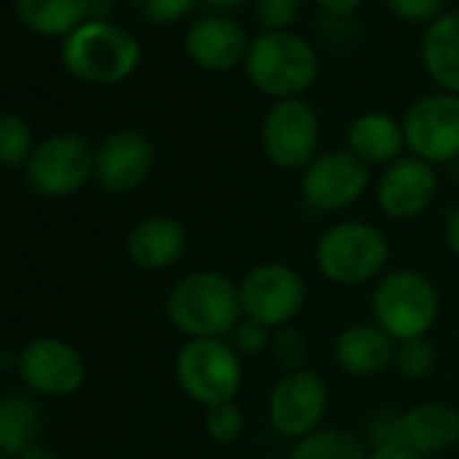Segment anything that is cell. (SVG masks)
I'll list each match as a JSON object with an SVG mask.
<instances>
[{"instance_id": "cell-26", "label": "cell", "mask_w": 459, "mask_h": 459, "mask_svg": "<svg viewBox=\"0 0 459 459\" xmlns=\"http://www.w3.org/2000/svg\"><path fill=\"white\" fill-rule=\"evenodd\" d=\"M33 154L30 125L17 114H0V162L22 165Z\"/></svg>"}, {"instance_id": "cell-32", "label": "cell", "mask_w": 459, "mask_h": 459, "mask_svg": "<svg viewBox=\"0 0 459 459\" xmlns=\"http://www.w3.org/2000/svg\"><path fill=\"white\" fill-rule=\"evenodd\" d=\"M133 9L154 25H170L184 20L200 0H130Z\"/></svg>"}, {"instance_id": "cell-25", "label": "cell", "mask_w": 459, "mask_h": 459, "mask_svg": "<svg viewBox=\"0 0 459 459\" xmlns=\"http://www.w3.org/2000/svg\"><path fill=\"white\" fill-rule=\"evenodd\" d=\"M437 368V346L427 338H413L403 341L394 346L392 357V370L405 378V381H424L435 373Z\"/></svg>"}, {"instance_id": "cell-20", "label": "cell", "mask_w": 459, "mask_h": 459, "mask_svg": "<svg viewBox=\"0 0 459 459\" xmlns=\"http://www.w3.org/2000/svg\"><path fill=\"white\" fill-rule=\"evenodd\" d=\"M346 149L368 168H386L405 152L403 119L386 111H365L346 127Z\"/></svg>"}, {"instance_id": "cell-18", "label": "cell", "mask_w": 459, "mask_h": 459, "mask_svg": "<svg viewBox=\"0 0 459 459\" xmlns=\"http://www.w3.org/2000/svg\"><path fill=\"white\" fill-rule=\"evenodd\" d=\"M394 341L376 322L346 325L333 343V357L341 373L354 378H373L392 368Z\"/></svg>"}, {"instance_id": "cell-22", "label": "cell", "mask_w": 459, "mask_h": 459, "mask_svg": "<svg viewBox=\"0 0 459 459\" xmlns=\"http://www.w3.org/2000/svg\"><path fill=\"white\" fill-rule=\"evenodd\" d=\"M20 20L39 36H71L90 20V0H14Z\"/></svg>"}, {"instance_id": "cell-31", "label": "cell", "mask_w": 459, "mask_h": 459, "mask_svg": "<svg viewBox=\"0 0 459 459\" xmlns=\"http://www.w3.org/2000/svg\"><path fill=\"white\" fill-rule=\"evenodd\" d=\"M271 341H273V330L252 322V319H241V325L230 333L227 343L238 351L241 359L247 357H260L263 351H271Z\"/></svg>"}, {"instance_id": "cell-14", "label": "cell", "mask_w": 459, "mask_h": 459, "mask_svg": "<svg viewBox=\"0 0 459 459\" xmlns=\"http://www.w3.org/2000/svg\"><path fill=\"white\" fill-rule=\"evenodd\" d=\"M249 33L224 14H208L189 25L184 36V52L189 63L208 74H227L244 65L249 52Z\"/></svg>"}, {"instance_id": "cell-11", "label": "cell", "mask_w": 459, "mask_h": 459, "mask_svg": "<svg viewBox=\"0 0 459 459\" xmlns=\"http://www.w3.org/2000/svg\"><path fill=\"white\" fill-rule=\"evenodd\" d=\"M370 189V168L349 149L319 152L300 173L303 205L314 213H341L357 205Z\"/></svg>"}, {"instance_id": "cell-2", "label": "cell", "mask_w": 459, "mask_h": 459, "mask_svg": "<svg viewBox=\"0 0 459 459\" xmlns=\"http://www.w3.org/2000/svg\"><path fill=\"white\" fill-rule=\"evenodd\" d=\"M389 257L392 247L386 233L362 219L330 224L314 247V265L319 276L349 290L376 284L386 273Z\"/></svg>"}, {"instance_id": "cell-7", "label": "cell", "mask_w": 459, "mask_h": 459, "mask_svg": "<svg viewBox=\"0 0 459 459\" xmlns=\"http://www.w3.org/2000/svg\"><path fill=\"white\" fill-rule=\"evenodd\" d=\"M238 292L244 319H252L268 330L292 325L308 303L306 279L292 265L279 260L249 268L238 281Z\"/></svg>"}, {"instance_id": "cell-5", "label": "cell", "mask_w": 459, "mask_h": 459, "mask_svg": "<svg viewBox=\"0 0 459 459\" xmlns=\"http://www.w3.org/2000/svg\"><path fill=\"white\" fill-rule=\"evenodd\" d=\"M138 63V39L111 20H87L63 41V65L87 84H119Z\"/></svg>"}, {"instance_id": "cell-24", "label": "cell", "mask_w": 459, "mask_h": 459, "mask_svg": "<svg viewBox=\"0 0 459 459\" xmlns=\"http://www.w3.org/2000/svg\"><path fill=\"white\" fill-rule=\"evenodd\" d=\"M287 459H368V448L349 429L322 427L314 435L292 443Z\"/></svg>"}, {"instance_id": "cell-37", "label": "cell", "mask_w": 459, "mask_h": 459, "mask_svg": "<svg viewBox=\"0 0 459 459\" xmlns=\"http://www.w3.org/2000/svg\"><path fill=\"white\" fill-rule=\"evenodd\" d=\"M20 459H55V456H52V451H47V448H41V446H33V448H28L25 454H20Z\"/></svg>"}, {"instance_id": "cell-36", "label": "cell", "mask_w": 459, "mask_h": 459, "mask_svg": "<svg viewBox=\"0 0 459 459\" xmlns=\"http://www.w3.org/2000/svg\"><path fill=\"white\" fill-rule=\"evenodd\" d=\"M203 4H208L211 9H238V6H247V4H255V0H203Z\"/></svg>"}, {"instance_id": "cell-16", "label": "cell", "mask_w": 459, "mask_h": 459, "mask_svg": "<svg viewBox=\"0 0 459 459\" xmlns=\"http://www.w3.org/2000/svg\"><path fill=\"white\" fill-rule=\"evenodd\" d=\"M154 168V143L138 130L111 133L95 152V178L106 192L125 195L141 186Z\"/></svg>"}, {"instance_id": "cell-17", "label": "cell", "mask_w": 459, "mask_h": 459, "mask_svg": "<svg viewBox=\"0 0 459 459\" xmlns=\"http://www.w3.org/2000/svg\"><path fill=\"white\" fill-rule=\"evenodd\" d=\"M394 443L429 459L459 446V408L443 400L416 403L394 413Z\"/></svg>"}, {"instance_id": "cell-8", "label": "cell", "mask_w": 459, "mask_h": 459, "mask_svg": "<svg viewBox=\"0 0 459 459\" xmlns=\"http://www.w3.org/2000/svg\"><path fill=\"white\" fill-rule=\"evenodd\" d=\"M327 408L330 386L325 376L308 365L298 370H284L268 394L271 429L290 443H298L322 429Z\"/></svg>"}, {"instance_id": "cell-3", "label": "cell", "mask_w": 459, "mask_h": 459, "mask_svg": "<svg viewBox=\"0 0 459 459\" xmlns=\"http://www.w3.org/2000/svg\"><path fill=\"white\" fill-rule=\"evenodd\" d=\"M319 55L295 30L260 33L252 39L244 74L249 84L273 100L303 98L319 79Z\"/></svg>"}, {"instance_id": "cell-1", "label": "cell", "mask_w": 459, "mask_h": 459, "mask_svg": "<svg viewBox=\"0 0 459 459\" xmlns=\"http://www.w3.org/2000/svg\"><path fill=\"white\" fill-rule=\"evenodd\" d=\"M165 316L186 341L230 338L244 319L238 281L219 271H192L170 287Z\"/></svg>"}, {"instance_id": "cell-35", "label": "cell", "mask_w": 459, "mask_h": 459, "mask_svg": "<svg viewBox=\"0 0 459 459\" xmlns=\"http://www.w3.org/2000/svg\"><path fill=\"white\" fill-rule=\"evenodd\" d=\"M443 241H446V249L459 260V203L448 211L446 216V224H443Z\"/></svg>"}, {"instance_id": "cell-9", "label": "cell", "mask_w": 459, "mask_h": 459, "mask_svg": "<svg viewBox=\"0 0 459 459\" xmlns=\"http://www.w3.org/2000/svg\"><path fill=\"white\" fill-rule=\"evenodd\" d=\"M260 138L265 157L279 170L303 173L319 154L322 122L306 98L273 100L263 117Z\"/></svg>"}, {"instance_id": "cell-13", "label": "cell", "mask_w": 459, "mask_h": 459, "mask_svg": "<svg viewBox=\"0 0 459 459\" xmlns=\"http://www.w3.org/2000/svg\"><path fill=\"white\" fill-rule=\"evenodd\" d=\"M378 211L392 221H413L429 211L437 195V173L429 162L403 154L381 168L373 184Z\"/></svg>"}, {"instance_id": "cell-34", "label": "cell", "mask_w": 459, "mask_h": 459, "mask_svg": "<svg viewBox=\"0 0 459 459\" xmlns=\"http://www.w3.org/2000/svg\"><path fill=\"white\" fill-rule=\"evenodd\" d=\"M368 459H424L403 443H381L368 451Z\"/></svg>"}, {"instance_id": "cell-21", "label": "cell", "mask_w": 459, "mask_h": 459, "mask_svg": "<svg viewBox=\"0 0 459 459\" xmlns=\"http://www.w3.org/2000/svg\"><path fill=\"white\" fill-rule=\"evenodd\" d=\"M419 55L424 74L435 87L459 95V9L443 12L429 28H424Z\"/></svg>"}, {"instance_id": "cell-29", "label": "cell", "mask_w": 459, "mask_h": 459, "mask_svg": "<svg viewBox=\"0 0 459 459\" xmlns=\"http://www.w3.org/2000/svg\"><path fill=\"white\" fill-rule=\"evenodd\" d=\"M306 0H255V20L263 28V33H279L290 30L300 14Z\"/></svg>"}, {"instance_id": "cell-30", "label": "cell", "mask_w": 459, "mask_h": 459, "mask_svg": "<svg viewBox=\"0 0 459 459\" xmlns=\"http://www.w3.org/2000/svg\"><path fill=\"white\" fill-rule=\"evenodd\" d=\"M446 0H384L386 12L405 22V25H421L429 28L446 9H443Z\"/></svg>"}, {"instance_id": "cell-28", "label": "cell", "mask_w": 459, "mask_h": 459, "mask_svg": "<svg viewBox=\"0 0 459 459\" xmlns=\"http://www.w3.org/2000/svg\"><path fill=\"white\" fill-rule=\"evenodd\" d=\"M271 354L276 359V365L284 370H298V368H306V359H308V338L287 325V327H279L273 330V341H271Z\"/></svg>"}, {"instance_id": "cell-33", "label": "cell", "mask_w": 459, "mask_h": 459, "mask_svg": "<svg viewBox=\"0 0 459 459\" xmlns=\"http://www.w3.org/2000/svg\"><path fill=\"white\" fill-rule=\"evenodd\" d=\"M314 4L327 14V17H335V20H346L351 14H357L365 0H314Z\"/></svg>"}, {"instance_id": "cell-38", "label": "cell", "mask_w": 459, "mask_h": 459, "mask_svg": "<svg viewBox=\"0 0 459 459\" xmlns=\"http://www.w3.org/2000/svg\"><path fill=\"white\" fill-rule=\"evenodd\" d=\"M0 459H9V454H0Z\"/></svg>"}, {"instance_id": "cell-27", "label": "cell", "mask_w": 459, "mask_h": 459, "mask_svg": "<svg viewBox=\"0 0 459 459\" xmlns=\"http://www.w3.org/2000/svg\"><path fill=\"white\" fill-rule=\"evenodd\" d=\"M247 429V413L238 403H221L205 408V432L213 443H236Z\"/></svg>"}, {"instance_id": "cell-6", "label": "cell", "mask_w": 459, "mask_h": 459, "mask_svg": "<svg viewBox=\"0 0 459 459\" xmlns=\"http://www.w3.org/2000/svg\"><path fill=\"white\" fill-rule=\"evenodd\" d=\"M176 384L197 405L236 403L244 386V359L227 338H192L176 354Z\"/></svg>"}, {"instance_id": "cell-15", "label": "cell", "mask_w": 459, "mask_h": 459, "mask_svg": "<svg viewBox=\"0 0 459 459\" xmlns=\"http://www.w3.org/2000/svg\"><path fill=\"white\" fill-rule=\"evenodd\" d=\"M20 373L30 389L65 397L84 384V359L71 343L60 338H39L22 349Z\"/></svg>"}, {"instance_id": "cell-23", "label": "cell", "mask_w": 459, "mask_h": 459, "mask_svg": "<svg viewBox=\"0 0 459 459\" xmlns=\"http://www.w3.org/2000/svg\"><path fill=\"white\" fill-rule=\"evenodd\" d=\"M41 429V411L25 394H6L0 400V454H25Z\"/></svg>"}, {"instance_id": "cell-10", "label": "cell", "mask_w": 459, "mask_h": 459, "mask_svg": "<svg viewBox=\"0 0 459 459\" xmlns=\"http://www.w3.org/2000/svg\"><path fill=\"white\" fill-rule=\"evenodd\" d=\"M405 152L437 165L459 162V95L435 90L419 95L403 117Z\"/></svg>"}, {"instance_id": "cell-4", "label": "cell", "mask_w": 459, "mask_h": 459, "mask_svg": "<svg viewBox=\"0 0 459 459\" xmlns=\"http://www.w3.org/2000/svg\"><path fill=\"white\" fill-rule=\"evenodd\" d=\"M440 319V292L435 281L413 268L386 271L370 292V322L394 343L427 338Z\"/></svg>"}, {"instance_id": "cell-19", "label": "cell", "mask_w": 459, "mask_h": 459, "mask_svg": "<svg viewBox=\"0 0 459 459\" xmlns=\"http://www.w3.org/2000/svg\"><path fill=\"white\" fill-rule=\"evenodd\" d=\"M186 252V230L173 216H146L127 236V255L143 271H165Z\"/></svg>"}, {"instance_id": "cell-12", "label": "cell", "mask_w": 459, "mask_h": 459, "mask_svg": "<svg viewBox=\"0 0 459 459\" xmlns=\"http://www.w3.org/2000/svg\"><path fill=\"white\" fill-rule=\"evenodd\" d=\"M28 184L44 197H68L95 176V149L84 135L57 133L41 141L25 162Z\"/></svg>"}]
</instances>
